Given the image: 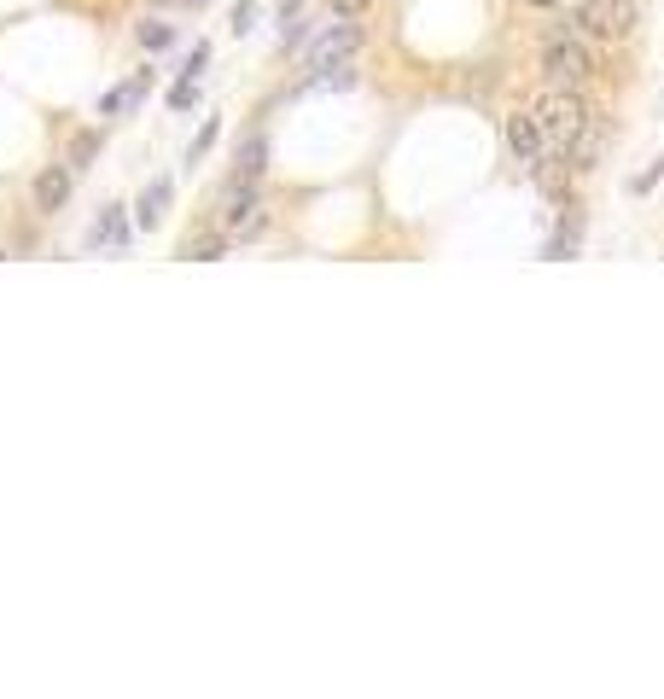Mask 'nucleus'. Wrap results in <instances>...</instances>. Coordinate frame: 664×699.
I'll return each mask as SVG.
<instances>
[{
    "mask_svg": "<svg viewBox=\"0 0 664 699\" xmlns=\"http://www.w3.org/2000/svg\"><path fill=\"white\" fill-rule=\"evenodd\" d=\"M525 6H536V12H554V6H565V0H525Z\"/></svg>",
    "mask_w": 664,
    "mask_h": 699,
    "instance_id": "a211bd4d",
    "label": "nucleus"
},
{
    "mask_svg": "<svg viewBox=\"0 0 664 699\" xmlns=\"http://www.w3.org/2000/svg\"><path fill=\"white\" fill-rule=\"evenodd\" d=\"M169 105H175V111H187V105H193V82H181V88L169 94Z\"/></svg>",
    "mask_w": 664,
    "mask_h": 699,
    "instance_id": "f3484780",
    "label": "nucleus"
},
{
    "mask_svg": "<svg viewBox=\"0 0 664 699\" xmlns=\"http://www.w3.org/2000/svg\"><path fill=\"white\" fill-rule=\"evenodd\" d=\"M362 47V24L356 18H338V24H327V30L309 41V70H338L350 65V53Z\"/></svg>",
    "mask_w": 664,
    "mask_h": 699,
    "instance_id": "39448f33",
    "label": "nucleus"
},
{
    "mask_svg": "<svg viewBox=\"0 0 664 699\" xmlns=\"http://www.w3.org/2000/svg\"><path fill=\"white\" fill-rule=\"evenodd\" d=\"M507 152H513V164H542V158H548L536 111H513V117H507Z\"/></svg>",
    "mask_w": 664,
    "mask_h": 699,
    "instance_id": "423d86ee",
    "label": "nucleus"
},
{
    "mask_svg": "<svg viewBox=\"0 0 664 699\" xmlns=\"http://www.w3.org/2000/svg\"><path fill=\"white\" fill-rule=\"evenodd\" d=\"M123 239H129V222H123V210L111 204V210H105L100 222H94V233H88V245H123Z\"/></svg>",
    "mask_w": 664,
    "mask_h": 699,
    "instance_id": "9d476101",
    "label": "nucleus"
},
{
    "mask_svg": "<svg viewBox=\"0 0 664 699\" xmlns=\"http://www.w3.org/2000/svg\"><path fill=\"white\" fill-rule=\"evenodd\" d=\"M216 228L233 233V239H251V233L263 228V193H257V181H239L233 175L228 187L216 193Z\"/></svg>",
    "mask_w": 664,
    "mask_h": 699,
    "instance_id": "20e7f679",
    "label": "nucleus"
},
{
    "mask_svg": "<svg viewBox=\"0 0 664 699\" xmlns=\"http://www.w3.org/2000/svg\"><path fill=\"white\" fill-rule=\"evenodd\" d=\"M140 100H146V76H129L123 88H111L100 100V117H123V111H134Z\"/></svg>",
    "mask_w": 664,
    "mask_h": 699,
    "instance_id": "6e6552de",
    "label": "nucleus"
},
{
    "mask_svg": "<svg viewBox=\"0 0 664 699\" xmlns=\"http://www.w3.org/2000/svg\"><path fill=\"white\" fill-rule=\"evenodd\" d=\"M169 210V181H152L140 193V228H158V216Z\"/></svg>",
    "mask_w": 664,
    "mask_h": 699,
    "instance_id": "9b49d317",
    "label": "nucleus"
},
{
    "mask_svg": "<svg viewBox=\"0 0 664 699\" xmlns=\"http://www.w3.org/2000/svg\"><path fill=\"white\" fill-rule=\"evenodd\" d=\"M140 47L164 53V47H175V30H169V24H158V18H146V24H140Z\"/></svg>",
    "mask_w": 664,
    "mask_h": 699,
    "instance_id": "f8f14e48",
    "label": "nucleus"
},
{
    "mask_svg": "<svg viewBox=\"0 0 664 699\" xmlns=\"http://www.w3.org/2000/svg\"><path fill=\"white\" fill-rule=\"evenodd\" d=\"M169 6H204V0H169Z\"/></svg>",
    "mask_w": 664,
    "mask_h": 699,
    "instance_id": "6ab92c4d",
    "label": "nucleus"
},
{
    "mask_svg": "<svg viewBox=\"0 0 664 699\" xmlns=\"http://www.w3.org/2000/svg\"><path fill=\"white\" fill-rule=\"evenodd\" d=\"M571 251H577V222H565V228L548 239V257H571Z\"/></svg>",
    "mask_w": 664,
    "mask_h": 699,
    "instance_id": "4468645a",
    "label": "nucleus"
},
{
    "mask_svg": "<svg viewBox=\"0 0 664 699\" xmlns=\"http://www.w3.org/2000/svg\"><path fill=\"white\" fill-rule=\"evenodd\" d=\"M94 152H100V134H76V146H70V169H88Z\"/></svg>",
    "mask_w": 664,
    "mask_h": 699,
    "instance_id": "ddd939ff",
    "label": "nucleus"
},
{
    "mask_svg": "<svg viewBox=\"0 0 664 699\" xmlns=\"http://www.w3.org/2000/svg\"><path fill=\"white\" fill-rule=\"evenodd\" d=\"M263 158H268V140H263V134H251V140L239 146V164H233V175H239V181H257V175H263Z\"/></svg>",
    "mask_w": 664,
    "mask_h": 699,
    "instance_id": "1a4fd4ad",
    "label": "nucleus"
},
{
    "mask_svg": "<svg viewBox=\"0 0 664 699\" xmlns=\"http://www.w3.org/2000/svg\"><path fill=\"white\" fill-rule=\"evenodd\" d=\"M367 6H373V0H332V12H338V18H362Z\"/></svg>",
    "mask_w": 664,
    "mask_h": 699,
    "instance_id": "dca6fc26",
    "label": "nucleus"
},
{
    "mask_svg": "<svg viewBox=\"0 0 664 699\" xmlns=\"http://www.w3.org/2000/svg\"><path fill=\"white\" fill-rule=\"evenodd\" d=\"M542 82L548 88H589L595 82V41L589 35H577V30H560V35H548L542 41Z\"/></svg>",
    "mask_w": 664,
    "mask_h": 699,
    "instance_id": "f03ea898",
    "label": "nucleus"
},
{
    "mask_svg": "<svg viewBox=\"0 0 664 699\" xmlns=\"http://www.w3.org/2000/svg\"><path fill=\"white\" fill-rule=\"evenodd\" d=\"M204 65H210V47H193V59H187V70H181V76H187V82H199Z\"/></svg>",
    "mask_w": 664,
    "mask_h": 699,
    "instance_id": "2eb2a0df",
    "label": "nucleus"
},
{
    "mask_svg": "<svg viewBox=\"0 0 664 699\" xmlns=\"http://www.w3.org/2000/svg\"><path fill=\"white\" fill-rule=\"evenodd\" d=\"M641 24V6L635 0H583L571 12V30L589 35V41H624Z\"/></svg>",
    "mask_w": 664,
    "mask_h": 699,
    "instance_id": "7ed1b4c3",
    "label": "nucleus"
},
{
    "mask_svg": "<svg viewBox=\"0 0 664 699\" xmlns=\"http://www.w3.org/2000/svg\"><path fill=\"white\" fill-rule=\"evenodd\" d=\"M536 123H542V146H548L542 164H560L565 152L577 146V134H589V105H583L577 88H548L536 100Z\"/></svg>",
    "mask_w": 664,
    "mask_h": 699,
    "instance_id": "f257e3e1",
    "label": "nucleus"
},
{
    "mask_svg": "<svg viewBox=\"0 0 664 699\" xmlns=\"http://www.w3.org/2000/svg\"><path fill=\"white\" fill-rule=\"evenodd\" d=\"M70 187H76V169H41L35 175V210L41 216H53V210H65V199H70Z\"/></svg>",
    "mask_w": 664,
    "mask_h": 699,
    "instance_id": "0eeeda50",
    "label": "nucleus"
}]
</instances>
